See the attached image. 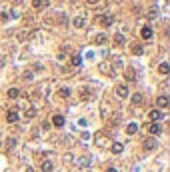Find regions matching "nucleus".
Masks as SVG:
<instances>
[{
  "label": "nucleus",
  "mask_w": 170,
  "mask_h": 172,
  "mask_svg": "<svg viewBox=\"0 0 170 172\" xmlns=\"http://www.w3.org/2000/svg\"><path fill=\"white\" fill-rule=\"evenodd\" d=\"M156 146H158L156 138H146V140L142 142V148H144V150H148V152H150V150H154Z\"/></svg>",
  "instance_id": "obj_1"
},
{
  "label": "nucleus",
  "mask_w": 170,
  "mask_h": 172,
  "mask_svg": "<svg viewBox=\"0 0 170 172\" xmlns=\"http://www.w3.org/2000/svg\"><path fill=\"white\" fill-rule=\"evenodd\" d=\"M114 92H116V96H118V98H126V96H128V86L118 84L116 88H114Z\"/></svg>",
  "instance_id": "obj_2"
},
{
  "label": "nucleus",
  "mask_w": 170,
  "mask_h": 172,
  "mask_svg": "<svg viewBox=\"0 0 170 172\" xmlns=\"http://www.w3.org/2000/svg\"><path fill=\"white\" fill-rule=\"evenodd\" d=\"M98 22H100L102 26H110L114 22V18H112L110 14H102V16H98Z\"/></svg>",
  "instance_id": "obj_3"
},
{
  "label": "nucleus",
  "mask_w": 170,
  "mask_h": 172,
  "mask_svg": "<svg viewBox=\"0 0 170 172\" xmlns=\"http://www.w3.org/2000/svg\"><path fill=\"white\" fill-rule=\"evenodd\" d=\"M64 122H66V120H64V116H62V114H54V116H52V124L56 126V128H62V126H64Z\"/></svg>",
  "instance_id": "obj_4"
},
{
  "label": "nucleus",
  "mask_w": 170,
  "mask_h": 172,
  "mask_svg": "<svg viewBox=\"0 0 170 172\" xmlns=\"http://www.w3.org/2000/svg\"><path fill=\"white\" fill-rule=\"evenodd\" d=\"M6 120L10 122V124L18 122V110H8V114H6Z\"/></svg>",
  "instance_id": "obj_5"
},
{
  "label": "nucleus",
  "mask_w": 170,
  "mask_h": 172,
  "mask_svg": "<svg viewBox=\"0 0 170 172\" xmlns=\"http://www.w3.org/2000/svg\"><path fill=\"white\" fill-rule=\"evenodd\" d=\"M140 36H142L144 40H150V38H152V28H150V26H144V28L140 30Z\"/></svg>",
  "instance_id": "obj_6"
},
{
  "label": "nucleus",
  "mask_w": 170,
  "mask_h": 172,
  "mask_svg": "<svg viewBox=\"0 0 170 172\" xmlns=\"http://www.w3.org/2000/svg\"><path fill=\"white\" fill-rule=\"evenodd\" d=\"M162 116H164V114H162L160 110H152V112H148V118H150L152 122H158V120H160Z\"/></svg>",
  "instance_id": "obj_7"
},
{
  "label": "nucleus",
  "mask_w": 170,
  "mask_h": 172,
  "mask_svg": "<svg viewBox=\"0 0 170 172\" xmlns=\"http://www.w3.org/2000/svg\"><path fill=\"white\" fill-rule=\"evenodd\" d=\"M148 132H150V134H152V136H156V134H160V132H162V128H160V126H158V124H156V122H152V124H150V126H148Z\"/></svg>",
  "instance_id": "obj_8"
},
{
  "label": "nucleus",
  "mask_w": 170,
  "mask_h": 172,
  "mask_svg": "<svg viewBox=\"0 0 170 172\" xmlns=\"http://www.w3.org/2000/svg\"><path fill=\"white\" fill-rule=\"evenodd\" d=\"M94 44H98V46L106 44V34H104V32H100V34H96V36H94Z\"/></svg>",
  "instance_id": "obj_9"
},
{
  "label": "nucleus",
  "mask_w": 170,
  "mask_h": 172,
  "mask_svg": "<svg viewBox=\"0 0 170 172\" xmlns=\"http://www.w3.org/2000/svg\"><path fill=\"white\" fill-rule=\"evenodd\" d=\"M32 6H34L36 10L46 8V6H48V0H32Z\"/></svg>",
  "instance_id": "obj_10"
},
{
  "label": "nucleus",
  "mask_w": 170,
  "mask_h": 172,
  "mask_svg": "<svg viewBox=\"0 0 170 172\" xmlns=\"http://www.w3.org/2000/svg\"><path fill=\"white\" fill-rule=\"evenodd\" d=\"M168 96H158V98H156V104L158 106H160V108H166V106H168Z\"/></svg>",
  "instance_id": "obj_11"
},
{
  "label": "nucleus",
  "mask_w": 170,
  "mask_h": 172,
  "mask_svg": "<svg viewBox=\"0 0 170 172\" xmlns=\"http://www.w3.org/2000/svg\"><path fill=\"white\" fill-rule=\"evenodd\" d=\"M52 170H54V164L50 160H44V162H42V172H52Z\"/></svg>",
  "instance_id": "obj_12"
},
{
  "label": "nucleus",
  "mask_w": 170,
  "mask_h": 172,
  "mask_svg": "<svg viewBox=\"0 0 170 172\" xmlns=\"http://www.w3.org/2000/svg\"><path fill=\"white\" fill-rule=\"evenodd\" d=\"M126 132H128V134H136V132H138V124H136V122H130V124L126 126Z\"/></svg>",
  "instance_id": "obj_13"
},
{
  "label": "nucleus",
  "mask_w": 170,
  "mask_h": 172,
  "mask_svg": "<svg viewBox=\"0 0 170 172\" xmlns=\"http://www.w3.org/2000/svg\"><path fill=\"white\" fill-rule=\"evenodd\" d=\"M124 42H126V38H124V34H120V32H118V34L114 36V44H116V46H122Z\"/></svg>",
  "instance_id": "obj_14"
},
{
  "label": "nucleus",
  "mask_w": 170,
  "mask_h": 172,
  "mask_svg": "<svg viewBox=\"0 0 170 172\" xmlns=\"http://www.w3.org/2000/svg\"><path fill=\"white\" fill-rule=\"evenodd\" d=\"M142 52H144V46L142 44H132V54H142Z\"/></svg>",
  "instance_id": "obj_15"
},
{
  "label": "nucleus",
  "mask_w": 170,
  "mask_h": 172,
  "mask_svg": "<svg viewBox=\"0 0 170 172\" xmlns=\"http://www.w3.org/2000/svg\"><path fill=\"white\" fill-rule=\"evenodd\" d=\"M158 72H160V74H168V72H170V66H168V62H162L160 66H158Z\"/></svg>",
  "instance_id": "obj_16"
},
{
  "label": "nucleus",
  "mask_w": 170,
  "mask_h": 172,
  "mask_svg": "<svg viewBox=\"0 0 170 172\" xmlns=\"http://www.w3.org/2000/svg\"><path fill=\"white\" fill-rule=\"evenodd\" d=\"M90 162H92V160L84 156V158H80V160H78V166H82V168H88V166H90Z\"/></svg>",
  "instance_id": "obj_17"
},
{
  "label": "nucleus",
  "mask_w": 170,
  "mask_h": 172,
  "mask_svg": "<svg viewBox=\"0 0 170 172\" xmlns=\"http://www.w3.org/2000/svg\"><path fill=\"white\" fill-rule=\"evenodd\" d=\"M122 148H124V146H122L120 142H114V144H112V152H114V154H120V152H122Z\"/></svg>",
  "instance_id": "obj_18"
},
{
  "label": "nucleus",
  "mask_w": 170,
  "mask_h": 172,
  "mask_svg": "<svg viewBox=\"0 0 170 172\" xmlns=\"http://www.w3.org/2000/svg\"><path fill=\"white\" fill-rule=\"evenodd\" d=\"M84 24H86V20L82 18V16H78V18H74V26H76V28H82Z\"/></svg>",
  "instance_id": "obj_19"
},
{
  "label": "nucleus",
  "mask_w": 170,
  "mask_h": 172,
  "mask_svg": "<svg viewBox=\"0 0 170 172\" xmlns=\"http://www.w3.org/2000/svg\"><path fill=\"white\" fill-rule=\"evenodd\" d=\"M24 116H26V120H32V118L36 116V110H34V108H28V110L24 112Z\"/></svg>",
  "instance_id": "obj_20"
},
{
  "label": "nucleus",
  "mask_w": 170,
  "mask_h": 172,
  "mask_svg": "<svg viewBox=\"0 0 170 172\" xmlns=\"http://www.w3.org/2000/svg\"><path fill=\"white\" fill-rule=\"evenodd\" d=\"M70 94H72V90H70V88H66V86H64V88H60V96H62V98H68Z\"/></svg>",
  "instance_id": "obj_21"
},
{
  "label": "nucleus",
  "mask_w": 170,
  "mask_h": 172,
  "mask_svg": "<svg viewBox=\"0 0 170 172\" xmlns=\"http://www.w3.org/2000/svg\"><path fill=\"white\" fill-rule=\"evenodd\" d=\"M18 94H20L18 88H10L8 90V98H18Z\"/></svg>",
  "instance_id": "obj_22"
},
{
  "label": "nucleus",
  "mask_w": 170,
  "mask_h": 172,
  "mask_svg": "<svg viewBox=\"0 0 170 172\" xmlns=\"http://www.w3.org/2000/svg\"><path fill=\"white\" fill-rule=\"evenodd\" d=\"M132 104H142V94H140V92H136V94L132 96Z\"/></svg>",
  "instance_id": "obj_23"
},
{
  "label": "nucleus",
  "mask_w": 170,
  "mask_h": 172,
  "mask_svg": "<svg viewBox=\"0 0 170 172\" xmlns=\"http://www.w3.org/2000/svg\"><path fill=\"white\" fill-rule=\"evenodd\" d=\"M80 94H82V98H90V94H92V92H90L88 88H82V90H80Z\"/></svg>",
  "instance_id": "obj_24"
},
{
  "label": "nucleus",
  "mask_w": 170,
  "mask_h": 172,
  "mask_svg": "<svg viewBox=\"0 0 170 172\" xmlns=\"http://www.w3.org/2000/svg\"><path fill=\"white\" fill-rule=\"evenodd\" d=\"M80 62H82V58H80L78 54H76V56H72V64H74V66H80Z\"/></svg>",
  "instance_id": "obj_25"
},
{
  "label": "nucleus",
  "mask_w": 170,
  "mask_h": 172,
  "mask_svg": "<svg viewBox=\"0 0 170 172\" xmlns=\"http://www.w3.org/2000/svg\"><path fill=\"white\" fill-rule=\"evenodd\" d=\"M6 146H8V148H14V146H16V138H8V140H6Z\"/></svg>",
  "instance_id": "obj_26"
},
{
  "label": "nucleus",
  "mask_w": 170,
  "mask_h": 172,
  "mask_svg": "<svg viewBox=\"0 0 170 172\" xmlns=\"http://www.w3.org/2000/svg\"><path fill=\"white\" fill-rule=\"evenodd\" d=\"M126 78H128V80H134V70H132V68H128V70H126Z\"/></svg>",
  "instance_id": "obj_27"
},
{
  "label": "nucleus",
  "mask_w": 170,
  "mask_h": 172,
  "mask_svg": "<svg viewBox=\"0 0 170 172\" xmlns=\"http://www.w3.org/2000/svg\"><path fill=\"white\" fill-rule=\"evenodd\" d=\"M158 16V10L154 8V10H150V12H148V18H156Z\"/></svg>",
  "instance_id": "obj_28"
},
{
  "label": "nucleus",
  "mask_w": 170,
  "mask_h": 172,
  "mask_svg": "<svg viewBox=\"0 0 170 172\" xmlns=\"http://www.w3.org/2000/svg\"><path fill=\"white\" fill-rule=\"evenodd\" d=\"M106 172H116V168H112V166H110V168H106Z\"/></svg>",
  "instance_id": "obj_29"
},
{
  "label": "nucleus",
  "mask_w": 170,
  "mask_h": 172,
  "mask_svg": "<svg viewBox=\"0 0 170 172\" xmlns=\"http://www.w3.org/2000/svg\"><path fill=\"white\" fill-rule=\"evenodd\" d=\"M26 172H34V168H30V166H28V168H26Z\"/></svg>",
  "instance_id": "obj_30"
},
{
  "label": "nucleus",
  "mask_w": 170,
  "mask_h": 172,
  "mask_svg": "<svg viewBox=\"0 0 170 172\" xmlns=\"http://www.w3.org/2000/svg\"><path fill=\"white\" fill-rule=\"evenodd\" d=\"M88 2H90V4H96V2H98V0H88Z\"/></svg>",
  "instance_id": "obj_31"
}]
</instances>
